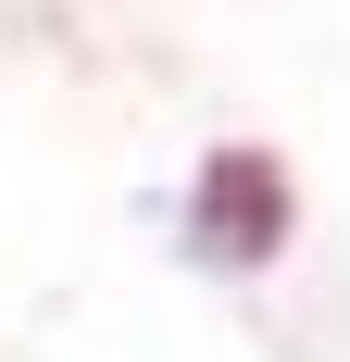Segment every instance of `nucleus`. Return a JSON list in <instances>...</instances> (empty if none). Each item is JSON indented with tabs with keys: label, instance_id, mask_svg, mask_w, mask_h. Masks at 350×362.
<instances>
[{
	"label": "nucleus",
	"instance_id": "1",
	"mask_svg": "<svg viewBox=\"0 0 350 362\" xmlns=\"http://www.w3.org/2000/svg\"><path fill=\"white\" fill-rule=\"evenodd\" d=\"M188 225H201L213 262H276V238H288V175L263 163V150H213L201 187H188Z\"/></svg>",
	"mask_w": 350,
	"mask_h": 362
}]
</instances>
